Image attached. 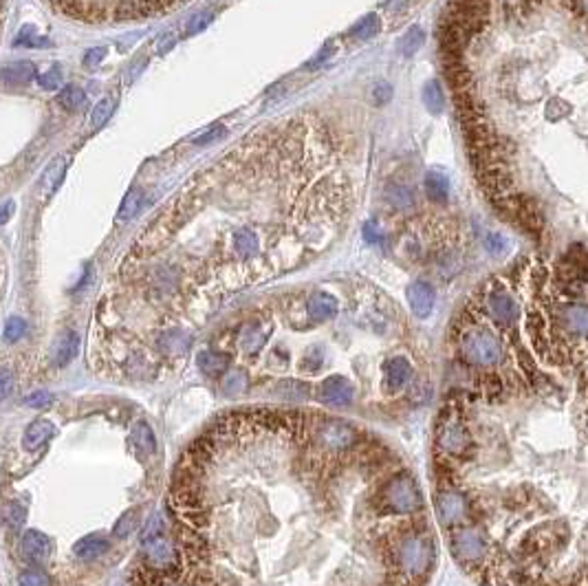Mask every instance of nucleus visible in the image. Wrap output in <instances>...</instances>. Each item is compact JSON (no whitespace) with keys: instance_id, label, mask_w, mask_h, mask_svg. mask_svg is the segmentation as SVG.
Returning a JSON list of instances; mask_svg holds the SVG:
<instances>
[{"instance_id":"obj_33","label":"nucleus","mask_w":588,"mask_h":586,"mask_svg":"<svg viewBox=\"0 0 588 586\" xmlns=\"http://www.w3.org/2000/svg\"><path fill=\"white\" fill-rule=\"evenodd\" d=\"M505 236L500 234H487V239H485V250H487L489 254H500L505 250Z\"/></svg>"},{"instance_id":"obj_8","label":"nucleus","mask_w":588,"mask_h":586,"mask_svg":"<svg viewBox=\"0 0 588 586\" xmlns=\"http://www.w3.org/2000/svg\"><path fill=\"white\" fill-rule=\"evenodd\" d=\"M232 364V357L227 353H221V351H201L196 355V366L203 375H210V377H221L230 370Z\"/></svg>"},{"instance_id":"obj_27","label":"nucleus","mask_w":588,"mask_h":586,"mask_svg":"<svg viewBox=\"0 0 588 586\" xmlns=\"http://www.w3.org/2000/svg\"><path fill=\"white\" fill-rule=\"evenodd\" d=\"M361 234H364V241L370 243V245H381V247L386 245V236H383L379 225H375L372 221L364 223V230H361Z\"/></svg>"},{"instance_id":"obj_36","label":"nucleus","mask_w":588,"mask_h":586,"mask_svg":"<svg viewBox=\"0 0 588 586\" xmlns=\"http://www.w3.org/2000/svg\"><path fill=\"white\" fill-rule=\"evenodd\" d=\"M176 44V38H174V33H165V36L156 42V51L159 53H165V51H170Z\"/></svg>"},{"instance_id":"obj_23","label":"nucleus","mask_w":588,"mask_h":586,"mask_svg":"<svg viewBox=\"0 0 588 586\" xmlns=\"http://www.w3.org/2000/svg\"><path fill=\"white\" fill-rule=\"evenodd\" d=\"M137 514H139L137 509H130V512L123 514L117 521V525H115V536H119V538L130 536L134 529H137V525H139V516Z\"/></svg>"},{"instance_id":"obj_18","label":"nucleus","mask_w":588,"mask_h":586,"mask_svg":"<svg viewBox=\"0 0 588 586\" xmlns=\"http://www.w3.org/2000/svg\"><path fill=\"white\" fill-rule=\"evenodd\" d=\"M58 104L66 110H77L86 104V93L82 91L80 86H64L60 95H58Z\"/></svg>"},{"instance_id":"obj_22","label":"nucleus","mask_w":588,"mask_h":586,"mask_svg":"<svg viewBox=\"0 0 588 586\" xmlns=\"http://www.w3.org/2000/svg\"><path fill=\"white\" fill-rule=\"evenodd\" d=\"M25 333H27V322L22 320V318H9L7 322H5V329H3V337L7 342H18V340H22V337H25Z\"/></svg>"},{"instance_id":"obj_13","label":"nucleus","mask_w":588,"mask_h":586,"mask_svg":"<svg viewBox=\"0 0 588 586\" xmlns=\"http://www.w3.org/2000/svg\"><path fill=\"white\" fill-rule=\"evenodd\" d=\"M386 201L388 205L399 212H410L414 208V192L405 183H390L386 188Z\"/></svg>"},{"instance_id":"obj_30","label":"nucleus","mask_w":588,"mask_h":586,"mask_svg":"<svg viewBox=\"0 0 588 586\" xmlns=\"http://www.w3.org/2000/svg\"><path fill=\"white\" fill-rule=\"evenodd\" d=\"M392 95H394V91L388 82H377L375 86H372V101H375L377 106L388 104V101L392 99Z\"/></svg>"},{"instance_id":"obj_15","label":"nucleus","mask_w":588,"mask_h":586,"mask_svg":"<svg viewBox=\"0 0 588 586\" xmlns=\"http://www.w3.org/2000/svg\"><path fill=\"white\" fill-rule=\"evenodd\" d=\"M132 441L145 454H152L156 449V436L152 432V427L145 421L134 423V427H132Z\"/></svg>"},{"instance_id":"obj_32","label":"nucleus","mask_w":588,"mask_h":586,"mask_svg":"<svg viewBox=\"0 0 588 586\" xmlns=\"http://www.w3.org/2000/svg\"><path fill=\"white\" fill-rule=\"evenodd\" d=\"M106 58V49L104 47H95V49H90V51H86V55H84V66L86 69H95V66H99L101 64V60Z\"/></svg>"},{"instance_id":"obj_7","label":"nucleus","mask_w":588,"mask_h":586,"mask_svg":"<svg viewBox=\"0 0 588 586\" xmlns=\"http://www.w3.org/2000/svg\"><path fill=\"white\" fill-rule=\"evenodd\" d=\"M190 348V335L181 329L163 331L156 337V351L163 357H181Z\"/></svg>"},{"instance_id":"obj_34","label":"nucleus","mask_w":588,"mask_h":586,"mask_svg":"<svg viewBox=\"0 0 588 586\" xmlns=\"http://www.w3.org/2000/svg\"><path fill=\"white\" fill-rule=\"evenodd\" d=\"M225 130L223 126H214L212 130H207L205 134H201V137L196 139V143L199 145H205V143H210V141H216V139H221V137H225Z\"/></svg>"},{"instance_id":"obj_9","label":"nucleus","mask_w":588,"mask_h":586,"mask_svg":"<svg viewBox=\"0 0 588 586\" xmlns=\"http://www.w3.org/2000/svg\"><path fill=\"white\" fill-rule=\"evenodd\" d=\"M33 77H36V66L31 62H14V64H7L5 69L0 71V86H5V88L25 86L33 80Z\"/></svg>"},{"instance_id":"obj_11","label":"nucleus","mask_w":588,"mask_h":586,"mask_svg":"<svg viewBox=\"0 0 588 586\" xmlns=\"http://www.w3.org/2000/svg\"><path fill=\"white\" fill-rule=\"evenodd\" d=\"M77 351H80V337H77L75 331H64L58 342H55L53 346V359L58 366H66L71 364V359L77 355Z\"/></svg>"},{"instance_id":"obj_29","label":"nucleus","mask_w":588,"mask_h":586,"mask_svg":"<svg viewBox=\"0 0 588 586\" xmlns=\"http://www.w3.org/2000/svg\"><path fill=\"white\" fill-rule=\"evenodd\" d=\"M51 403H53V394H51V392H47V390L31 392L29 397H27V405H29V408H36V410L49 408Z\"/></svg>"},{"instance_id":"obj_38","label":"nucleus","mask_w":588,"mask_h":586,"mask_svg":"<svg viewBox=\"0 0 588 586\" xmlns=\"http://www.w3.org/2000/svg\"><path fill=\"white\" fill-rule=\"evenodd\" d=\"M578 11H582V14L588 18V0H578Z\"/></svg>"},{"instance_id":"obj_14","label":"nucleus","mask_w":588,"mask_h":586,"mask_svg":"<svg viewBox=\"0 0 588 586\" xmlns=\"http://www.w3.org/2000/svg\"><path fill=\"white\" fill-rule=\"evenodd\" d=\"M423 104L432 115H440L445 108V93L438 80H429L423 88Z\"/></svg>"},{"instance_id":"obj_10","label":"nucleus","mask_w":588,"mask_h":586,"mask_svg":"<svg viewBox=\"0 0 588 586\" xmlns=\"http://www.w3.org/2000/svg\"><path fill=\"white\" fill-rule=\"evenodd\" d=\"M53 434H55V425L49 419H36L27 425L25 436H22V445H25V449H38L49 438H53Z\"/></svg>"},{"instance_id":"obj_26","label":"nucleus","mask_w":588,"mask_h":586,"mask_svg":"<svg viewBox=\"0 0 588 586\" xmlns=\"http://www.w3.org/2000/svg\"><path fill=\"white\" fill-rule=\"evenodd\" d=\"M212 18H214L212 11H201V14L192 16V18L187 20V25H185V33H187V36H194V33H201L203 29H207V25L212 22Z\"/></svg>"},{"instance_id":"obj_1","label":"nucleus","mask_w":588,"mask_h":586,"mask_svg":"<svg viewBox=\"0 0 588 586\" xmlns=\"http://www.w3.org/2000/svg\"><path fill=\"white\" fill-rule=\"evenodd\" d=\"M432 512L478 586H588V362L456 384L432 438Z\"/></svg>"},{"instance_id":"obj_2","label":"nucleus","mask_w":588,"mask_h":586,"mask_svg":"<svg viewBox=\"0 0 588 586\" xmlns=\"http://www.w3.org/2000/svg\"><path fill=\"white\" fill-rule=\"evenodd\" d=\"M276 331V322L269 313H260L250 318L239 333V348L245 357H258L269 344L271 335Z\"/></svg>"},{"instance_id":"obj_5","label":"nucleus","mask_w":588,"mask_h":586,"mask_svg":"<svg viewBox=\"0 0 588 586\" xmlns=\"http://www.w3.org/2000/svg\"><path fill=\"white\" fill-rule=\"evenodd\" d=\"M408 300L416 318H427L434 309V287L425 280H416L408 289Z\"/></svg>"},{"instance_id":"obj_16","label":"nucleus","mask_w":588,"mask_h":586,"mask_svg":"<svg viewBox=\"0 0 588 586\" xmlns=\"http://www.w3.org/2000/svg\"><path fill=\"white\" fill-rule=\"evenodd\" d=\"M423 42H425V31L414 25L405 31L403 38L399 40V53L405 55V58H410V55H414L416 51H421Z\"/></svg>"},{"instance_id":"obj_20","label":"nucleus","mask_w":588,"mask_h":586,"mask_svg":"<svg viewBox=\"0 0 588 586\" xmlns=\"http://www.w3.org/2000/svg\"><path fill=\"white\" fill-rule=\"evenodd\" d=\"M139 210H141V192H139V190H132V192H128V196L123 199V203H121V210H119L117 221L126 223V221H130Z\"/></svg>"},{"instance_id":"obj_3","label":"nucleus","mask_w":588,"mask_h":586,"mask_svg":"<svg viewBox=\"0 0 588 586\" xmlns=\"http://www.w3.org/2000/svg\"><path fill=\"white\" fill-rule=\"evenodd\" d=\"M232 252L243 263L256 261L263 254V239L254 228H236L232 232Z\"/></svg>"},{"instance_id":"obj_17","label":"nucleus","mask_w":588,"mask_h":586,"mask_svg":"<svg viewBox=\"0 0 588 586\" xmlns=\"http://www.w3.org/2000/svg\"><path fill=\"white\" fill-rule=\"evenodd\" d=\"M379 31H381V18L377 14H368L359 22H355V27L350 29V36L357 40H370V38H375Z\"/></svg>"},{"instance_id":"obj_39","label":"nucleus","mask_w":588,"mask_h":586,"mask_svg":"<svg viewBox=\"0 0 588 586\" xmlns=\"http://www.w3.org/2000/svg\"><path fill=\"white\" fill-rule=\"evenodd\" d=\"M507 5H514V3H518V0H505Z\"/></svg>"},{"instance_id":"obj_6","label":"nucleus","mask_w":588,"mask_h":586,"mask_svg":"<svg viewBox=\"0 0 588 586\" xmlns=\"http://www.w3.org/2000/svg\"><path fill=\"white\" fill-rule=\"evenodd\" d=\"M108 549H110V540L106 536L88 534L73 545V554H75V558H80L84 562H93V560L104 556Z\"/></svg>"},{"instance_id":"obj_28","label":"nucleus","mask_w":588,"mask_h":586,"mask_svg":"<svg viewBox=\"0 0 588 586\" xmlns=\"http://www.w3.org/2000/svg\"><path fill=\"white\" fill-rule=\"evenodd\" d=\"M38 84L42 88H47V91H53V88H58L62 84V71L58 69V66H53V69H49L47 73H42L38 77Z\"/></svg>"},{"instance_id":"obj_25","label":"nucleus","mask_w":588,"mask_h":586,"mask_svg":"<svg viewBox=\"0 0 588 586\" xmlns=\"http://www.w3.org/2000/svg\"><path fill=\"white\" fill-rule=\"evenodd\" d=\"M569 112H571V104H569V101L560 99V97H553L549 104H547V108H545V115H547V119H551V121H558V119H562V117H567Z\"/></svg>"},{"instance_id":"obj_4","label":"nucleus","mask_w":588,"mask_h":586,"mask_svg":"<svg viewBox=\"0 0 588 586\" xmlns=\"http://www.w3.org/2000/svg\"><path fill=\"white\" fill-rule=\"evenodd\" d=\"M20 549L27 558L36 560V562H44L53 554V543L47 534L38 532V529H27L20 538Z\"/></svg>"},{"instance_id":"obj_12","label":"nucleus","mask_w":588,"mask_h":586,"mask_svg":"<svg viewBox=\"0 0 588 586\" xmlns=\"http://www.w3.org/2000/svg\"><path fill=\"white\" fill-rule=\"evenodd\" d=\"M423 188H425L427 199L432 203H438V205L449 199V181H447V176L443 172H438V170H429L425 174Z\"/></svg>"},{"instance_id":"obj_37","label":"nucleus","mask_w":588,"mask_h":586,"mask_svg":"<svg viewBox=\"0 0 588 586\" xmlns=\"http://www.w3.org/2000/svg\"><path fill=\"white\" fill-rule=\"evenodd\" d=\"M11 216H14V203L5 201L3 205H0V225H5Z\"/></svg>"},{"instance_id":"obj_24","label":"nucleus","mask_w":588,"mask_h":586,"mask_svg":"<svg viewBox=\"0 0 588 586\" xmlns=\"http://www.w3.org/2000/svg\"><path fill=\"white\" fill-rule=\"evenodd\" d=\"M112 108H115V104H112V99H99L97 104H95V108H93V112H90V121H93V128H99L101 123H104L108 117H110V112H112Z\"/></svg>"},{"instance_id":"obj_31","label":"nucleus","mask_w":588,"mask_h":586,"mask_svg":"<svg viewBox=\"0 0 588 586\" xmlns=\"http://www.w3.org/2000/svg\"><path fill=\"white\" fill-rule=\"evenodd\" d=\"M16 386V375L9 368H0V401L7 399Z\"/></svg>"},{"instance_id":"obj_35","label":"nucleus","mask_w":588,"mask_h":586,"mask_svg":"<svg viewBox=\"0 0 588 586\" xmlns=\"http://www.w3.org/2000/svg\"><path fill=\"white\" fill-rule=\"evenodd\" d=\"M333 49H335V44H333V42H329V44H326V47H324V49H322L318 55H315V58H313L311 62H309V66H311V69H313V66H320L322 62H326V60H329L331 55L335 53Z\"/></svg>"},{"instance_id":"obj_19","label":"nucleus","mask_w":588,"mask_h":586,"mask_svg":"<svg viewBox=\"0 0 588 586\" xmlns=\"http://www.w3.org/2000/svg\"><path fill=\"white\" fill-rule=\"evenodd\" d=\"M247 388H250V375L245 373V370H227L225 373V379H223V390L227 394H243L247 392Z\"/></svg>"},{"instance_id":"obj_21","label":"nucleus","mask_w":588,"mask_h":586,"mask_svg":"<svg viewBox=\"0 0 588 586\" xmlns=\"http://www.w3.org/2000/svg\"><path fill=\"white\" fill-rule=\"evenodd\" d=\"M18 586H51V578L42 569H27L18 576Z\"/></svg>"}]
</instances>
